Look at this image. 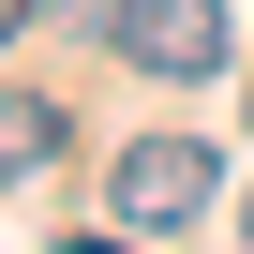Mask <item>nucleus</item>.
<instances>
[{"instance_id":"obj_1","label":"nucleus","mask_w":254,"mask_h":254,"mask_svg":"<svg viewBox=\"0 0 254 254\" xmlns=\"http://www.w3.org/2000/svg\"><path fill=\"white\" fill-rule=\"evenodd\" d=\"M209 194H224L209 135H135V150L105 165V224H120V239H180V224H194Z\"/></svg>"},{"instance_id":"obj_2","label":"nucleus","mask_w":254,"mask_h":254,"mask_svg":"<svg viewBox=\"0 0 254 254\" xmlns=\"http://www.w3.org/2000/svg\"><path fill=\"white\" fill-rule=\"evenodd\" d=\"M105 30H120V60H150L165 90L180 75H224V0H105Z\"/></svg>"},{"instance_id":"obj_3","label":"nucleus","mask_w":254,"mask_h":254,"mask_svg":"<svg viewBox=\"0 0 254 254\" xmlns=\"http://www.w3.org/2000/svg\"><path fill=\"white\" fill-rule=\"evenodd\" d=\"M60 150H75V120H60V105H30V90H0V194H30Z\"/></svg>"},{"instance_id":"obj_4","label":"nucleus","mask_w":254,"mask_h":254,"mask_svg":"<svg viewBox=\"0 0 254 254\" xmlns=\"http://www.w3.org/2000/svg\"><path fill=\"white\" fill-rule=\"evenodd\" d=\"M30 15H45V0H0V45H15V30H30Z\"/></svg>"}]
</instances>
